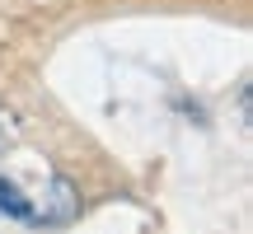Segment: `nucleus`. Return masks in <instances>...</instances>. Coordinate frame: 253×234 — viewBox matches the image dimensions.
I'll return each mask as SVG.
<instances>
[{
  "label": "nucleus",
  "mask_w": 253,
  "mask_h": 234,
  "mask_svg": "<svg viewBox=\"0 0 253 234\" xmlns=\"http://www.w3.org/2000/svg\"><path fill=\"white\" fill-rule=\"evenodd\" d=\"M0 216L19 220V225H42V201H33L28 192H19L9 178H0Z\"/></svg>",
  "instance_id": "1"
},
{
  "label": "nucleus",
  "mask_w": 253,
  "mask_h": 234,
  "mask_svg": "<svg viewBox=\"0 0 253 234\" xmlns=\"http://www.w3.org/2000/svg\"><path fill=\"white\" fill-rule=\"evenodd\" d=\"M0 150H5V126H0Z\"/></svg>",
  "instance_id": "2"
}]
</instances>
